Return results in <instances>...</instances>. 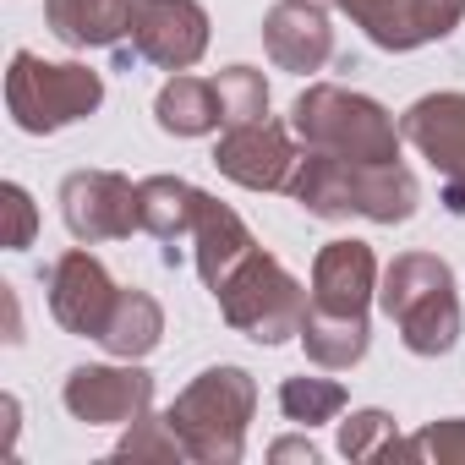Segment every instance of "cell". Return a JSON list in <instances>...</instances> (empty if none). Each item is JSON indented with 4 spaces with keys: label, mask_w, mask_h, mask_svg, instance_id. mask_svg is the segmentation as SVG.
Here are the masks:
<instances>
[{
    "label": "cell",
    "mask_w": 465,
    "mask_h": 465,
    "mask_svg": "<svg viewBox=\"0 0 465 465\" xmlns=\"http://www.w3.org/2000/svg\"><path fill=\"white\" fill-rule=\"evenodd\" d=\"M291 197L312 213V219H372V224H405L421 203L416 175L389 159V164H367V159H334V153H302L296 175H291Z\"/></svg>",
    "instance_id": "cell-1"
},
{
    "label": "cell",
    "mask_w": 465,
    "mask_h": 465,
    "mask_svg": "<svg viewBox=\"0 0 465 465\" xmlns=\"http://www.w3.org/2000/svg\"><path fill=\"white\" fill-rule=\"evenodd\" d=\"M186 460L197 465H242L247 454V432H252V416H258V378L247 367H208L197 372L175 405L164 411Z\"/></svg>",
    "instance_id": "cell-2"
},
{
    "label": "cell",
    "mask_w": 465,
    "mask_h": 465,
    "mask_svg": "<svg viewBox=\"0 0 465 465\" xmlns=\"http://www.w3.org/2000/svg\"><path fill=\"white\" fill-rule=\"evenodd\" d=\"M378 307L411 356H449L460 345V285L438 252H400L378 280Z\"/></svg>",
    "instance_id": "cell-3"
},
{
    "label": "cell",
    "mask_w": 465,
    "mask_h": 465,
    "mask_svg": "<svg viewBox=\"0 0 465 465\" xmlns=\"http://www.w3.org/2000/svg\"><path fill=\"white\" fill-rule=\"evenodd\" d=\"M291 126L302 137V148L312 153H334V159H367V164H389L400 159V121L340 83H307L291 104Z\"/></svg>",
    "instance_id": "cell-4"
},
{
    "label": "cell",
    "mask_w": 465,
    "mask_h": 465,
    "mask_svg": "<svg viewBox=\"0 0 465 465\" xmlns=\"http://www.w3.org/2000/svg\"><path fill=\"white\" fill-rule=\"evenodd\" d=\"M213 302H219V318L236 334H247L252 345H285V340H302L312 291L274 252L258 247L236 274L213 291Z\"/></svg>",
    "instance_id": "cell-5"
},
{
    "label": "cell",
    "mask_w": 465,
    "mask_h": 465,
    "mask_svg": "<svg viewBox=\"0 0 465 465\" xmlns=\"http://www.w3.org/2000/svg\"><path fill=\"white\" fill-rule=\"evenodd\" d=\"M104 104V77L83 61H45L34 50L12 55L6 72V110L28 137H50L61 126L88 121Z\"/></svg>",
    "instance_id": "cell-6"
},
{
    "label": "cell",
    "mask_w": 465,
    "mask_h": 465,
    "mask_svg": "<svg viewBox=\"0 0 465 465\" xmlns=\"http://www.w3.org/2000/svg\"><path fill=\"white\" fill-rule=\"evenodd\" d=\"M208 55L203 0H132V34L121 61H148L159 72H192Z\"/></svg>",
    "instance_id": "cell-7"
},
{
    "label": "cell",
    "mask_w": 465,
    "mask_h": 465,
    "mask_svg": "<svg viewBox=\"0 0 465 465\" xmlns=\"http://www.w3.org/2000/svg\"><path fill=\"white\" fill-rule=\"evenodd\" d=\"M61 405L83 427H132L137 416L153 411V372L137 361H88L72 367L61 383Z\"/></svg>",
    "instance_id": "cell-8"
},
{
    "label": "cell",
    "mask_w": 465,
    "mask_h": 465,
    "mask_svg": "<svg viewBox=\"0 0 465 465\" xmlns=\"http://www.w3.org/2000/svg\"><path fill=\"white\" fill-rule=\"evenodd\" d=\"M61 219L72 230V242L99 247V242H126L132 230H143V203L121 170H72L61 181Z\"/></svg>",
    "instance_id": "cell-9"
},
{
    "label": "cell",
    "mask_w": 465,
    "mask_h": 465,
    "mask_svg": "<svg viewBox=\"0 0 465 465\" xmlns=\"http://www.w3.org/2000/svg\"><path fill=\"white\" fill-rule=\"evenodd\" d=\"M302 137L296 126L263 115V121H247V126H224L219 148H213V164L224 181H236L247 192H291V175L302 164Z\"/></svg>",
    "instance_id": "cell-10"
},
{
    "label": "cell",
    "mask_w": 465,
    "mask_h": 465,
    "mask_svg": "<svg viewBox=\"0 0 465 465\" xmlns=\"http://www.w3.org/2000/svg\"><path fill=\"white\" fill-rule=\"evenodd\" d=\"M400 137L438 170L443 203H449L454 213H465V94H460V88L421 94V99L400 115Z\"/></svg>",
    "instance_id": "cell-11"
},
{
    "label": "cell",
    "mask_w": 465,
    "mask_h": 465,
    "mask_svg": "<svg viewBox=\"0 0 465 465\" xmlns=\"http://www.w3.org/2000/svg\"><path fill=\"white\" fill-rule=\"evenodd\" d=\"M334 12H345L378 50L405 55L449 39L465 23V0H334Z\"/></svg>",
    "instance_id": "cell-12"
},
{
    "label": "cell",
    "mask_w": 465,
    "mask_h": 465,
    "mask_svg": "<svg viewBox=\"0 0 465 465\" xmlns=\"http://www.w3.org/2000/svg\"><path fill=\"white\" fill-rule=\"evenodd\" d=\"M115 302H121V285L110 280V269L88 247H72V252L55 258V269H50V318L66 334L99 340L110 312H115Z\"/></svg>",
    "instance_id": "cell-13"
},
{
    "label": "cell",
    "mask_w": 465,
    "mask_h": 465,
    "mask_svg": "<svg viewBox=\"0 0 465 465\" xmlns=\"http://www.w3.org/2000/svg\"><path fill=\"white\" fill-rule=\"evenodd\" d=\"M378 252L356 236L318 247L312 258V307L307 312H329V318H367L372 296H378Z\"/></svg>",
    "instance_id": "cell-14"
},
{
    "label": "cell",
    "mask_w": 465,
    "mask_h": 465,
    "mask_svg": "<svg viewBox=\"0 0 465 465\" xmlns=\"http://www.w3.org/2000/svg\"><path fill=\"white\" fill-rule=\"evenodd\" d=\"M263 50L280 72H323L334 55V23L323 0H274L263 12Z\"/></svg>",
    "instance_id": "cell-15"
},
{
    "label": "cell",
    "mask_w": 465,
    "mask_h": 465,
    "mask_svg": "<svg viewBox=\"0 0 465 465\" xmlns=\"http://www.w3.org/2000/svg\"><path fill=\"white\" fill-rule=\"evenodd\" d=\"M186 247H192V263H197V280L208 285V291H219L230 274H236L252 252H258V236L247 230V219L230 208V203H219V197H197V213H192V236H186Z\"/></svg>",
    "instance_id": "cell-16"
},
{
    "label": "cell",
    "mask_w": 465,
    "mask_h": 465,
    "mask_svg": "<svg viewBox=\"0 0 465 465\" xmlns=\"http://www.w3.org/2000/svg\"><path fill=\"white\" fill-rule=\"evenodd\" d=\"M45 23L66 50H121L132 34V0H45Z\"/></svg>",
    "instance_id": "cell-17"
},
{
    "label": "cell",
    "mask_w": 465,
    "mask_h": 465,
    "mask_svg": "<svg viewBox=\"0 0 465 465\" xmlns=\"http://www.w3.org/2000/svg\"><path fill=\"white\" fill-rule=\"evenodd\" d=\"M197 197H203V186H192V181H181V175H148V181H137L143 230H148L153 242H164V263H170V269H175L181 252H186Z\"/></svg>",
    "instance_id": "cell-18"
},
{
    "label": "cell",
    "mask_w": 465,
    "mask_h": 465,
    "mask_svg": "<svg viewBox=\"0 0 465 465\" xmlns=\"http://www.w3.org/2000/svg\"><path fill=\"white\" fill-rule=\"evenodd\" d=\"M153 121H159V132H170V137H208V132H219V126H224V110H219L213 77H186V72H175V77L159 88V99H153Z\"/></svg>",
    "instance_id": "cell-19"
},
{
    "label": "cell",
    "mask_w": 465,
    "mask_h": 465,
    "mask_svg": "<svg viewBox=\"0 0 465 465\" xmlns=\"http://www.w3.org/2000/svg\"><path fill=\"white\" fill-rule=\"evenodd\" d=\"M159 340H164V307H159L148 291H137V285L121 291V302H115V312H110L99 345H104L110 356H121V361H143V356L159 351Z\"/></svg>",
    "instance_id": "cell-20"
},
{
    "label": "cell",
    "mask_w": 465,
    "mask_h": 465,
    "mask_svg": "<svg viewBox=\"0 0 465 465\" xmlns=\"http://www.w3.org/2000/svg\"><path fill=\"white\" fill-rule=\"evenodd\" d=\"M340 454H345V460H372V465H394V460L421 465L416 438H400L394 416H389V411H378V405L351 411V416L340 421Z\"/></svg>",
    "instance_id": "cell-21"
},
{
    "label": "cell",
    "mask_w": 465,
    "mask_h": 465,
    "mask_svg": "<svg viewBox=\"0 0 465 465\" xmlns=\"http://www.w3.org/2000/svg\"><path fill=\"white\" fill-rule=\"evenodd\" d=\"M372 345V329L367 318H329V312H307L302 323V351L312 367L323 372H351Z\"/></svg>",
    "instance_id": "cell-22"
},
{
    "label": "cell",
    "mask_w": 465,
    "mask_h": 465,
    "mask_svg": "<svg viewBox=\"0 0 465 465\" xmlns=\"http://www.w3.org/2000/svg\"><path fill=\"white\" fill-rule=\"evenodd\" d=\"M280 411H285V421H296L302 432L307 427H323V421H334L340 411H345V383H334V378H285L280 383Z\"/></svg>",
    "instance_id": "cell-23"
},
{
    "label": "cell",
    "mask_w": 465,
    "mask_h": 465,
    "mask_svg": "<svg viewBox=\"0 0 465 465\" xmlns=\"http://www.w3.org/2000/svg\"><path fill=\"white\" fill-rule=\"evenodd\" d=\"M219 88V110H224V126H247V121H263L269 115V83L258 66H224L213 77Z\"/></svg>",
    "instance_id": "cell-24"
},
{
    "label": "cell",
    "mask_w": 465,
    "mask_h": 465,
    "mask_svg": "<svg viewBox=\"0 0 465 465\" xmlns=\"http://www.w3.org/2000/svg\"><path fill=\"white\" fill-rule=\"evenodd\" d=\"M115 460H186V449H181L170 416H153L148 411V416H137L126 427V438L115 443Z\"/></svg>",
    "instance_id": "cell-25"
},
{
    "label": "cell",
    "mask_w": 465,
    "mask_h": 465,
    "mask_svg": "<svg viewBox=\"0 0 465 465\" xmlns=\"http://www.w3.org/2000/svg\"><path fill=\"white\" fill-rule=\"evenodd\" d=\"M421 449V465H465V416H443L427 421L421 432H411Z\"/></svg>",
    "instance_id": "cell-26"
},
{
    "label": "cell",
    "mask_w": 465,
    "mask_h": 465,
    "mask_svg": "<svg viewBox=\"0 0 465 465\" xmlns=\"http://www.w3.org/2000/svg\"><path fill=\"white\" fill-rule=\"evenodd\" d=\"M0 203H6V247L12 252H28L34 247V230H39V208H34L28 186L6 181V186H0Z\"/></svg>",
    "instance_id": "cell-27"
},
{
    "label": "cell",
    "mask_w": 465,
    "mask_h": 465,
    "mask_svg": "<svg viewBox=\"0 0 465 465\" xmlns=\"http://www.w3.org/2000/svg\"><path fill=\"white\" fill-rule=\"evenodd\" d=\"M269 460H274V465H285V460L318 465V449H312V438H274V443H269Z\"/></svg>",
    "instance_id": "cell-28"
},
{
    "label": "cell",
    "mask_w": 465,
    "mask_h": 465,
    "mask_svg": "<svg viewBox=\"0 0 465 465\" xmlns=\"http://www.w3.org/2000/svg\"><path fill=\"white\" fill-rule=\"evenodd\" d=\"M323 6H334V0H323Z\"/></svg>",
    "instance_id": "cell-29"
}]
</instances>
